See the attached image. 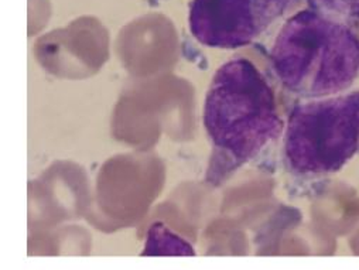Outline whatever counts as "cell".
<instances>
[{"label": "cell", "mask_w": 359, "mask_h": 270, "mask_svg": "<svg viewBox=\"0 0 359 270\" xmlns=\"http://www.w3.org/2000/svg\"><path fill=\"white\" fill-rule=\"evenodd\" d=\"M204 126L214 146L215 183L260 154L282 130L275 94L263 74L245 58L215 72L205 98Z\"/></svg>", "instance_id": "cell-1"}, {"label": "cell", "mask_w": 359, "mask_h": 270, "mask_svg": "<svg viewBox=\"0 0 359 270\" xmlns=\"http://www.w3.org/2000/svg\"><path fill=\"white\" fill-rule=\"evenodd\" d=\"M300 0H193L189 25L194 39L211 48L252 44Z\"/></svg>", "instance_id": "cell-4"}, {"label": "cell", "mask_w": 359, "mask_h": 270, "mask_svg": "<svg viewBox=\"0 0 359 270\" xmlns=\"http://www.w3.org/2000/svg\"><path fill=\"white\" fill-rule=\"evenodd\" d=\"M307 4L335 20H359V0H307Z\"/></svg>", "instance_id": "cell-5"}, {"label": "cell", "mask_w": 359, "mask_h": 270, "mask_svg": "<svg viewBox=\"0 0 359 270\" xmlns=\"http://www.w3.org/2000/svg\"><path fill=\"white\" fill-rule=\"evenodd\" d=\"M356 154L359 91L294 107L285 136V158L294 173H337Z\"/></svg>", "instance_id": "cell-3"}, {"label": "cell", "mask_w": 359, "mask_h": 270, "mask_svg": "<svg viewBox=\"0 0 359 270\" xmlns=\"http://www.w3.org/2000/svg\"><path fill=\"white\" fill-rule=\"evenodd\" d=\"M271 64L292 94L314 100L337 95L359 75V37L341 20L306 9L283 25Z\"/></svg>", "instance_id": "cell-2"}]
</instances>
